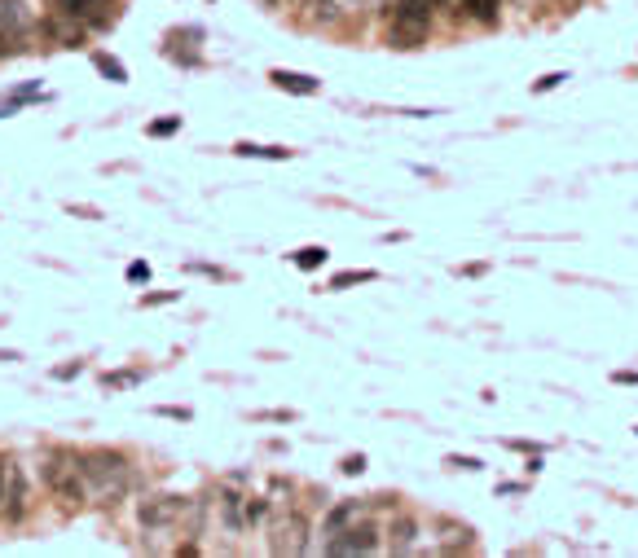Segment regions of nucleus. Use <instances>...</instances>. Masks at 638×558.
Wrapping results in <instances>:
<instances>
[{
	"label": "nucleus",
	"instance_id": "1",
	"mask_svg": "<svg viewBox=\"0 0 638 558\" xmlns=\"http://www.w3.org/2000/svg\"><path fill=\"white\" fill-rule=\"evenodd\" d=\"M80 471L88 479V497L106 501V506H115V501L132 493V462L119 449H84Z\"/></svg>",
	"mask_w": 638,
	"mask_h": 558
},
{
	"label": "nucleus",
	"instance_id": "2",
	"mask_svg": "<svg viewBox=\"0 0 638 558\" xmlns=\"http://www.w3.org/2000/svg\"><path fill=\"white\" fill-rule=\"evenodd\" d=\"M40 479L53 493V501H62V506H84L88 501V479L80 471V453L75 449H53L40 462Z\"/></svg>",
	"mask_w": 638,
	"mask_h": 558
},
{
	"label": "nucleus",
	"instance_id": "3",
	"mask_svg": "<svg viewBox=\"0 0 638 558\" xmlns=\"http://www.w3.org/2000/svg\"><path fill=\"white\" fill-rule=\"evenodd\" d=\"M432 14H436V0H392L388 44H396V49H418V44L432 36Z\"/></svg>",
	"mask_w": 638,
	"mask_h": 558
},
{
	"label": "nucleus",
	"instance_id": "4",
	"mask_svg": "<svg viewBox=\"0 0 638 558\" xmlns=\"http://www.w3.org/2000/svg\"><path fill=\"white\" fill-rule=\"evenodd\" d=\"M185 506H190V497H176V493H154V497H146V501L137 506L141 532H150V537H163V532L181 528Z\"/></svg>",
	"mask_w": 638,
	"mask_h": 558
},
{
	"label": "nucleus",
	"instance_id": "5",
	"mask_svg": "<svg viewBox=\"0 0 638 558\" xmlns=\"http://www.w3.org/2000/svg\"><path fill=\"white\" fill-rule=\"evenodd\" d=\"M273 528H269V550L273 554H308L313 545H308V537H313V528H308L304 510L300 506H286V510H273Z\"/></svg>",
	"mask_w": 638,
	"mask_h": 558
},
{
	"label": "nucleus",
	"instance_id": "6",
	"mask_svg": "<svg viewBox=\"0 0 638 558\" xmlns=\"http://www.w3.org/2000/svg\"><path fill=\"white\" fill-rule=\"evenodd\" d=\"M247 501H251L247 475H225V479L216 484L220 523H225V532H234V537H242V532H247Z\"/></svg>",
	"mask_w": 638,
	"mask_h": 558
},
{
	"label": "nucleus",
	"instance_id": "7",
	"mask_svg": "<svg viewBox=\"0 0 638 558\" xmlns=\"http://www.w3.org/2000/svg\"><path fill=\"white\" fill-rule=\"evenodd\" d=\"M322 550L330 558H366V554H379L383 550V532L374 528V523L366 519H357L348 532H339V537H330Z\"/></svg>",
	"mask_w": 638,
	"mask_h": 558
},
{
	"label": "nucleus",
	"instance_id": "8",
	"mask_svg": "<svg viewBox=\"0 0 638 558\" xmlns=\"http://www.w3.org/2000/svg\"><path fill=\"white\" fill-rule=\"evenodd\" d=\"M27 510H31L27 471L5 457V501H0V519H5V523H22V519H27Z\"/></svg>",
	"mask_w": 638,
	"mask_h": 558
},
{
	"label": "nucleus",
	"instance_id": "9",
	"mask_svg": "<svg viewBox=\"0 0 638 558\" xmlns=\"http://www.w3.org/2000/svg\"><path fill=\"white\" fill-rule=\"evenodd\" d=\"M53 9H58L62 18L84 22L88 31H97V27H106V22H115V0H53Z\"/></svg>",
	"mask_w": 638,
	"mask_h": 558
},
{
	"label": "nucleus",
	"instance_id": "10",
	"mask_svg": "<svg viewBox=\"0 0 638 558\" xmlns=\"http://www.w3.org/2000/svg\"><path fill=\"white\" fill-rule=\"evenodd\" d=\"M366 9V0H308V27H344L348 18H357Z\"/></svg>",
	"mask_w": 638,
	"mask_h": 558
},
{
	"label": "nucleus",
	"instance_id": "11",
	"mask_svg": "<svg viewBox=\"0 0 638 558\" xmlns=\"http://www.w3.org/2000/svg\"><path fill=\"white\" fill-rule=\"evenodd\" d=\"M366 510H370V501H335V506L322 515V537H339V532H348L357 519H366Z\"/></svg>",
	"mask_w": 638,
	"mask_h": 558
},
{
	"label": "nucleus",
	"instance_id": "12",
	"mask_svg": "<svg viewBox=\"0 0 638 558\" xmlns=\"http://www.w3.org/2000/svg\"><path fill=\"white\" fill-rule=\"evenodd\" d=\"M383 545H388L392 554H414L418 550V537H423V523H418L414 515H392L388 532H383Z\"/></svg>",
	"mask_w": 638,
	"mask_h": 558
},
{
	"label": "nucleus",
	"instance_id": "13",
	"mask_svg": "<svg viewBox=\"0 0 638 558\" xmlns=\"http://www.w3.org/2000/svg\"><path fill=\"white\" fill-rule=\"evenodd\" d=\"M31 27H36V18H31L27 0H0V36L22 40Z\"/></svg>",
	"mask_w": 638,
	"mask_h": 558
},
{
	"label": "nucleus",
	"instance_id": "14",
	"mask_svg": "<svg viewBox=\"0 0 638 558\" xmlns=\"http://www.w3.org/2000/svg\"><path fill=\"white\" fill-rule=\"evenodd\" d=\"M436 537H440V545H436V554H458V550H471V528H462V523H454V519H436Z\"/></svg>",
	"mask_w": 638,
	"mask_h": 558
},
{
	"label": "nucleus",
	"instance_id": "15",
	"mask_svg": "<svg viewBox=\"0 0 638 558\" xmlns=\"http://www.w3.org/2000/svg\"><path fill=\"white\" fill-rule=\"evenodd\" d=\"M273 88H282V93H295V97H313L317 88H322V80H313V75L304 71H269Z\"/></svg>",
	"mask_w": 638,
	"mask_h": 558
},
{
	"label": "nucleus",
	"instance_id": "16",
	"mask_svg": "<svg viewBox=\"0 0 638 558\" xmlns=\"http://www.w3.org/2000/svg\"><path fill=\"white\" fill-rule=\"evenodd\" d=\"M498 9H502V0H462V14L471 22H480V27H493V22H498Z\"/></svg>",
	"mask_w": 638,
	"mask_h": 558
},
{
	"label": "nucleus",
	"instance_id": "17",
	"mask_svg": "<svg viewBox=\"0 0 638 558\" xmlns=\"http://www.w3.org/2000/svg\"><path fill=\"white\" fill-rule=\"evenodd\" d=\"M326 247H300V251H295V269H304V273H313V269H322V264H326Z\"/></svg>",
	"mask_w": 638,
	"mask_h": 558
},
{
	"label": "nucleus",
	"instance_id": "18",
	"mask_svg": "<svg viewBox=\"0 0 638 558\" xmlns=\"http://www.w3.org/2000/svg\"><path fill=\"white\" fill-rule=\"evenodd\" d=\"M93 62H97V71L110 75V84H124L128 80V71H124V62H115V58H106V53H93Z\"/></svg>",
	"mask_w": 638,
	"mask_h": 558
},
{
	"label": "nucleus",
	"instance_id": "19",
	"mask_svg": "<svg viewBox=\"0 0 638 558\" xmlns=\"http://www.w3.org/2000/svg\"><path fill=\"white\" fill-rule=\"evenodd\" d=\"M357 282H374V273H370V269H361V273H335V277H330V290H344V286H357Z\"/></svg>",
	"mask_w": 638,
	"mask_h": 558
},
{
	"label": "nucleus",
	"instance_id": "20",
	"mask_svg": "<svg viewBox=\"0 0 638 558\" xmlns=\"http://www.w3.org/2000/svg\"><path fill=\"white\" fill-rule=\"evenodd\" d=\"M141 383V374L137 370H124V374H106L102 378V387H137Z\"/></svg>",
	"mask_w": 638,
	"mask_h": 558
},
{
	"label": "nucleus",
	"instance_id": "21",
	"mask_svg": "<svg viewBox=\"0 0 638 558\" xmlns=\"http://www.w3.org/2000/svg\"><path fill=\"white\" fill-rule=\"evenodd\" d=\"M176 128H181V115H172V119H159V124H150V137H172Z\"/></svg>",
	"mask_w": 638,
	"mask_h": 558
},
{
	"label": "nucleus",
	"instance_id": "22",
	"mask_svg": "<svg viewBox=\"0 0 638 558\" xmlns=\"http://www.w3.org/2000/svg\"><path fill=\"white\" fill-rule=\"evenodd\" d=\"M128 282H150V264H146V260L128 264Z\"/></svg>",
	"mask_w": 638,
	"mask_h": 558
},
{
	"label": "nucleus",
	"instance_id": "23",
	"mask_svg": "<svg viewBox=\"0 0 638 558\" xmlns=\"http://www.w3.org/2000/svg\"><path fill=\"white\" fill-rule=\"evenodd\" d=\"M176 290H163V295H141V308H159V304H172Z\"/></svg>",
	"mask_w": 638,
	"mask_h": 558
},
{
	"label": "nucleus",
	"instance_id": "24",
	"mask_svg": "<svg viewBox=\"0 0 638 558\" xmlns=\"http://www.w3.org/2000/svg\"><path fill=\"white\" fill-rule=\"evenodd\" d=\"M564 80H568V75H564V71L546 75V80H537V93H550V88H559V84H564Z\"/></svg>",
	"mask_w": 638,
	"mask_h": 558
},
{
	"label": "nucleus",
	"instance_id": "25",
	"mask_svg": "<svg viewBox=\"0 0 638 558\" xmlns=\"http://www.w3.org/2000/svg\"><path fill=\"white\" fill-rule=\"evenodd\" d=\"M80 370H84L80 361H75V365H58V370H53V378H58V383H66V378H80Z\"/></svg>",
	"mask_w": 638,
	"mask_h": 558
},
{
	"label": "nucleus",
	"instance_id": "26",
	"mask_svg": "<svg viewBox=\"0 0 638 558\" xmlns=\"http://www.w3.org/2000/svg\"><path fill=\"white\" fill-rule=\"evenodd\" d=\"M361 471H366V457H344V475H361Z\"/></svg>",
	"mask_w": 638,
	"mask_h": 558
},
{
	"label": "nucleus",
	"instance_id": "27",
	"mask_svg": "<svg viewBox=\"0 0 638 558\" xmlns=\"http://www.w3.org/2000/svg\"><path fill=\"white\" fill-rule=\"evenodd\" d=\"M449 466H454V471H480L476 457H449Z\"/></svg>",
	"mask_w": 638,
	"mask_h": 558
},
{
	"label": "nucleus",
	"instance_id": "28",
	"mask_svg": "<svg viewBox=\"0 0 638 558\" xmlns=\"http://www.w3.org/2000/svg\"><path fill=\"white\" fill-rule=\"evenodd\" d=\"M612 383H621V387H634V383H638V374H634V370H621V374H612Z\"/></svg>",
	"mask_w": 638,
	"mask_h": 558
},
{
	"label": "nucleus",
	"instance_id": "29",
	"mask_svg": "<svg viewBox=\"0 0 638 558\" xmlns=\"http://www.w3.org/2000/svg\"><path fill=\"white\" fill-rule=\"evenodd\" d=\"M0 501H5V457H0Z\"/></svg>",
	"mask_w": 638,
	"mask_h": 558
},
{
	"label": "nucleus",
	"instance_id": "30",
	"mask_svg": "<svg viewBox=\"0 0 638 558\" xmlns=\"http://www.w3.org/2000/svg\"><path fill=\"white\" fill-rule=\"evenodd\" d=\"M0 361H18V352H0Z\"/></svg>",
	"mask_w": 638,
	"mask_h": 558
}]
</instances>
